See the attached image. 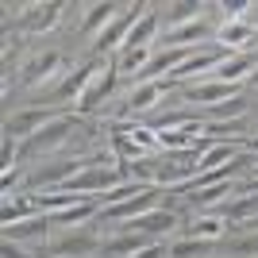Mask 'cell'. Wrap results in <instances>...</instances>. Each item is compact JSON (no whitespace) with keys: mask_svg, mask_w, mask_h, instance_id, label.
I'll return each instance as SVG.
<instances>
[{"mask_svg":"<svg viewBox=\"0 0 258 258\" xmlns=\"http://www.w3.org/2000/svg\"><path fill=\"white\" fill-rule=\"evenodd\" d=\"M143 16H147L143 4H127V8H119V16L108 23L97 39H93V46H97V50H116V46H123V43H127V35H131V27H135Z\"/></svg>","mask_w":258,"mask_h":258,"instance_id":"cell-1","label":"cell"},{"mask_svg":"<svg viewBox=\"0 0 258 258\" xmlns=\"http://www.w3.org/2000/svg\"><path fill=\"white\" fill-rule=\"evenodd\" d=\"M154 208H162V189L158 185L143 189L139 197H131V201H123V205H116V208H104V216L108 220H119V224H131V220H139V216L154 212Z\"/></svg>","mask_w":258,"mask_h":258,"instance_id":"cell-2","label":"cell"},{"mask_svg":"<svg viewBox=\"0 0 258 258\" xmlns=\"http://www.w3.org/2000/svg\"><path fill=\"white\" fill-rule=\"evenodd\" d=\"M62 112H54V108H31V112H20V116L8 123V139H35L39 131L50 123V119H58Z\"/></svg>","mask_w":258,"mask_h":258,"instance_id":"cell-3","label":"cell"},{"mask_svg":"<svg viewBox=\"0 0 258 258\" xmlns=\"http://www.w3.org/2000/svg\"><path fill=\"white\" fill-rule=\"evenodd\" d=\"M212 212L224 216V220H231V224H254L258 220V193H250L247 185H243V193L231 197V201H224V205H216Z\"/></svg>","mask_w":258,"mask_h":258,"instance_id":"cell-4","label":"cell"},{"mask_svg":"<svg viewBox=\"0 0 258 258\" xmlns=\"http://www.w3.org/2000/svg\"><path fill=\"white\" fill-rule=\"evenodd\" d=\"M112 93H116V66H104V70L93 77V85L81 93V100H77V112H97V108L104 104Z\"/></svg>","mask_w":258,"mask_h":258,"instance_id":"cell-5","label":"cell"},{"mask_svg":"<svg viewBox=\"0 0 258 258\" xmlns=\"http://www.w3.org/2000/svg\"><path fill=\"white\" fill-rule=\"evenodd\" d=\"M235 97H239V85H224V81H201V85L185 89V100L201 104V108H216V104L235 100Z\"/></svg>","mask_w":258,"mask_h":258,"instance_id":"cell-6","label":"cell"},{"mask_svg":"<svg viewBox=\"0 0 258 258\" xmlns=\"http://www.w3.org/2000/svg\"><path fill=\"white\" fill-rule=\"evenodd\" d=\"M70 131H74V119L66 116H58V119H50V123H46L43 131H39V135H35V139H27L23 143V147H27V151L31 154H43V151H54V147H62V139L66 135H70Z\"/></svg>","mask_w":258,"mask_h":258,"instance_id":"cell-7","label":"cell"},{"mask_svg":"<svg viewBox=\"0 0 258 258\" xmlns=\"http://www.w3.org/2000/svg\"><path fill=\"white\" fill-rule=\"evenodd\" d=\"M170 85H173L170 77H166V81H143V85H135V89L127 93V104H123V112H127V116H135V112H151V108L162 100V93H166Z\"/></svg>","mask_w":258,"mask_h":258,"instance_id":"cell-8","label":"cell"},{"mask_svg":"<svg viewBox=\"0 0 258 258\" xmlns=\"http://www.w3.org/2000/svg\"><path fill=\"white\" fill-rule=\"evenodd\" d=\"M258 62H254V54H227L224 62L216 66L212 74H208V81H224V85H239V77H247L254 74Z\"/></svg>","mask_w":258,"mask_h":258,"instance_id":"cell-9","label":"cell"},{"mask_svg":"<svg viewBox=\"0 0 258 258\" xmlns=\"http://www.w3.org/2000/svg\"><path fill=\"white\" fill-rule=\"evenodd\" d=\"M58 66H62V54H54V50L35 54L31 62L23 66V81H27V85H43V81H54V77H58Z\"/></svg>","mask_w":258,"mask_h":258,"instance_id":"cell-10","label":"cell"},{"mask_svg":"<svg viewBox=\"0 0 258 258\" xmlns=\"http://www.w3.org/2000/svg\"><path fill=\"white\" fill-rule=\"evenodd\" d=\"M100 250V239L89 235V231H77V235L54 243V258H93Z\"/></svg>","mask_w":258,"mask_h":258,"instance_id":"cell-11","label":"cell"},{"mask_svg":"<svg viewBox=\"0 0 258 258\" xmlns=\"http://www.w3.org/2000/svg\"><path fill=\"white\" fill-rule=\"evenodd\" d=\"M254 35H258V27H254L250 20H231V23H224V27L216 31V43L224 46V50H231V46L254 43Z\"/></svg>","mask_w":258,"mask_h":258,"instance_id":"cell-12","label":"cell"},{"mask_svg":"<svg viewBox=\"0 0 258 258\" xmlns=\"http://www.w3.org/2000/svg\"><path fill=\"white\" fill-rule=\"evenodd\" d=\"M208 23L205 20H193V23H185V27H173V31H166V46H181V50H189V46H197V43H205L208 39Z\"/></svg>","mask_w":258,"mask_h":258,"instance_id":"cell-13","label":"cell"},{"mask_svg":"<svg viewBox=\"0 0 258 258\" xmlns=\"http://www.w3.org/2000/svg\"><path fill=\"white\" fill-rule=\"evenodd\" d=\"M224 231H227V220H224V216H216V212H197V220L189 224V231H185V235H189V239H208V243H216Z\"/></svg>","mask_w":258,"mask_h":258,"instance_id":"cell-14","label":"cell"},{"mask_svg":"<svg viewBox=\"0 0 258 258\" xmlns=\"http://www.w3.org/2000/svg\"><path fill=\"white\" fill-rule=\"evenodd\" d=\"M116 16H119V4H112V0H100V4H93V8H89L85 23H81V31L97 39V35L104 31V27H108L112 20H116Z\"/></svg>","mask_w":258,"mask_h":258,"instance_id":"cell-15","label":"cell"},{"mask_svg":"<svg viewBox=\"0 0 258 258\" xmlns=\"http://www.w3.org/2000/svg\"><path fill=\"white\" fill-rule=\"evenodd\" d=\"M143 247H151V235L131 231V235H119V239H112V243H104V254L108 258H131V254H139Z\"/></svg>","mask_w":258,"mask_h":258,"instance_id":"cell-16","label":"cell"},{"mask_svg":"<svg viewBox=\"0 0 258 258\" xmlns=\"http://www.w3.org/2000/svg\"><path fill=\"white\" fill-rule=\"evenodd\" d=\"M154 35H158V16H151V12H147V16L131 27V35H127V43H123V46H127V50H151Z\"/></svg>","mask_w":258,"mask_h":258,"instance_id":"cell-17","label":"cell"},{"mask_svg":"<svg viewBox=\"0 0 258 258\" xmlns=\"http://www.w3.org/2000/svg\"><path fill=\"white\" fill-rule=\"evenodd\" d=\"M227 162H235L231 147H227V143H212L208 151H201V154H197V173H212V170H224Z\"/></svg>","mask_w":258,"mask_h":258,"instance_id":"cell-18","label":"cell"},{"mask_svg":"<svg viewBox=\"0 0 258 258\" xmlns=\"http://www.w3.org/2000/svg\"><path fill=\"white\" fill-rule=\"evenodd\" d=\"M62 16V4H35L31 16H23V31H50Z\"/></svg>","mask_w":258,"mask_h":258,"instance_id":"cell-19","label":"cell"},{"mask_svg":"<svg viewBox=\"0 0 258 258\" xmlns=\"http://www.w3.org/2000/svg\"><path fill=\"white\" fill-rule=\"evenodd\" d=\"M173 227V212H162V208H154V212L139 216V220H131L127 231H143V235H154V231H170Z\"/></svg>","mask_w":258,"mask_h":258,"instance_id":"cell-20","label":"cell"},{"mask_svg":"<svg viewBox=\"0 0 258 258\" xmlns=\"http://www.w3.org/2000/svg\"><path fill=\"white\" fill-rule=\"evenodd\" d=\"M31 216H39L35 197H8L4 201V224H20V220H31Z\"/></svg>","mask_w":258,"mask_h":258,"instance_id":"cell-21","label":"cell"},{"mask_svg":"<svg viewBox=\"0 0 258 258\" xmlns=\"http://www.w3.org/2000/svg\"><path fill=\"white\" fill-rule=\"evenodd\" d=\"M201 4H197V0H177V4H170V8H166V23H170V27H166V31H173V27H185V23H193V20H201Z\"/></svg>","mask_w":258,"mask_h":258,"instance_id":"cell-22","label":"cell"},{"mask_svg":"<svg viewBox=\"0 0 258 258\" xmlns=\"http://www.w3.org/2000/svg\"><path fill=\"white\" fill-rule=\"evenodd\" d=\"M46 231V216H31V220H20V224H4V239L8 243H20V239H35Z\"/></svg>","mask_w":258,"mask_h":258,"instance_id":"cell-23","label":"cell"},{"mask_svg":"<svg viewBox=\"0 0 258 258\" xmlns=\"http://www.w3.org/2000/svg\"><path fill=\"white\" fill-rule=\"evenodd\" d=\"M97 216V201L89 197V201H81V205H74V208H66V212H54V224H62V227H81V224H89Z\"/></svg>","mask_w":258,"mask_h":258,"instance_id":"cell-24","label":"cell"},{"mask_svg":"<svg viewBox=\"0 0 258 258\" xmlns=\"http://www.w3.org/2000/svg\"><path fill=\"white\" fill-rule=\"evenodd\" d=\"M197 131L201 127H166V131H158V143L166 151H189L197 143Z\"/></svg>","mask_w":258,"mask_h":258,"instance_id":"cell-25","label":"cell"},{"mask_svg":"<svg viewBox=\"0 0 258 258\" xmlns=\"http://www.w3.org/2000/svg\"><path fill=\"white\" fill-rule=\"evenodd\" d=\"M208 250H212V243H208V239H189V235H181L177 243H170L166 258H205Z\"/></svg>","mask_w":258,"mask_h":258,"instance_id":"cell-26","label":"cell"},{"mask_svg":"<svg viewBox=\"0 0 258 258\" xmlns=\"http://www.w3.org/2000/svg\"><path fill=\"white\" fill-rule=\"evenodd\" d=\"M151 58H154L151 50H127V46H123V58H119V70H131V74H143V70L151 66Z\"/></svg>","mask_w":258,"mask_h":258,"instance_id":"cell-27","label":"cell"},{"mask_svg":"<svg viewBox=\"0 0 258 258\" xmlns=\"http://www.w3.org/2000/svg\"><path fill=\"white\" fill-rule=\"evenodd\" d=\"M131 258H166V250H162L158 243H151V247H143L139 254H131Z\"/></svg>","mask_w":258,"mask_h":258,"instance_id":"cell-28","label":"cell"},{"mask_svg":"<svg viewBox=\"0 0 258 258\" xmlns=\"http://www.w3.org/2000/svg\"><path fill=\"white\" fill-rule=\"evenodd\" d=\"M4 258H27V250H23V247H16V243H8V239H4Z\"/></svg>","mask_w":258,"mask_h":258,"instance_id":"cell-29","label":"cell"},{"mask_svg":"<svg viewBox=\"0 0 258 258\" xmlns=\"http://www.w3.org/2000/svg\"><path fill=\"white\" fill-rule=\"evenodd\" d=\"M243 250H247V254H258V235H250L247 243H243Z\"/></svg>","mask_w":258,"mask_h":258,"instance_id":"cell-30","label":"cell"},{"mask_svg":"<svg viewBox=\"0 0 258 258\" xmlns=\"http://www.w3.org/2000/svg\"><path fill=\"white\" fill-rule=\"evenodd\" d=\"M247 16H254V20H258V4H250V12H247Z\"/></svg>","mask_w":258,"mask_h":258,"instance_id":"cell-31","label":"cell"},{"mask_svg":"<svg viewBox=\"0 0 258 258\" xmlns=\"http://www.w3.org/2000/svg\"><path fill=\"white\" fill-rule=\"evenodd\" d=\"M254 181H258V162H254Z\"/></svg>","mask_w":258,"mask_h":258,"instance_id":"cell-32","label":"cell"},{"mask_svg":"<svg viewBox=\"0 0 258 258\" xmlns=\"http://www.w3.org/2000/svg\"><path fill=\"white\" fill-rule=\"evenodd\" d=\"M254 81H258V70H254Z\"/></svg>","mask_w":258,"mask_h":258,"instance_id":"cell-33","label":"cell"},{"mask_svg":"<svg viewBox=\"0 0 258 258\" xmlns=\"http://www.w3.org/2000/svg\"><path fill=\"white\" fill-rule=\"evenodd\" d=\"M250 227H258V220H254V224H250Z\"/></svg>","mask_w":258,"mask_h":258,"instance_id":"cell-34","label":"cell"}]
</instances>
